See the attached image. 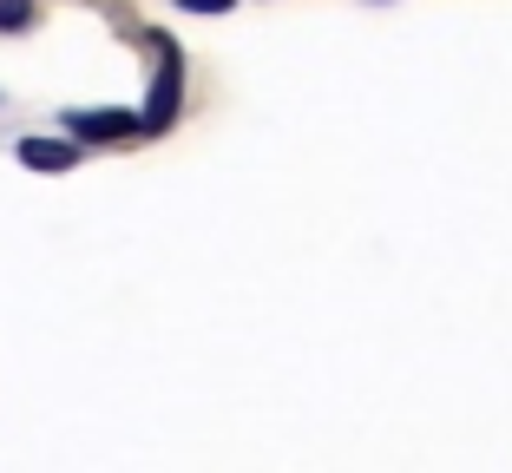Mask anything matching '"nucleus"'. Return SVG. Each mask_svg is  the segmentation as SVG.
Listing matches in <instances>:
<instances>
[{"instance_id": "f257e3e1", "label": "nucleus", "mask_w": 512, "mask_h": 473, "mask_svg": "<svg viewBox=\"0 0 512 473\" xmlns=\"http://www.w3.org/2000/svg\"><path fill=\"white\" fill-rule=\"evenodd\" d=\"M184 92H191V73H184V46L171 33H151V86H145V112H138V132L158 138L184 119Z\"/></svg>"}, {"instance_id": "f03ea898", "label": "nucleus", "mask_w": 512, "mask_h": 473, "mask_svg": "<svg viewBox=\"0 0 512 473\" xmlns=\"http://www.w3.org/2000/svg\"><path fill=\"white\" fill-rule=\"evenodd\" d=\"M60 125H66V138H79V145H86V152H92V145H125V138H145V132H138V112H112V106H99V112H92V106H73Z\"/></svg>"}, {"instance_id": "7ed1b4c3", "label": "nucleus", "mask_w": 512, "mask_h": 473, "mask_svg": "<svg viewBox=\"0 0 512 473\" xmlns=\"http://www.w3.org/2000/svg\"><path fill=\"white\" fill-rule=\"evenodd\" d=\"M14 158L27 171H53V178H60V171H79V165H86V145H79V138H66V132H27L14 145Z\"/></svg>"}, {"instance_id": "20e7f679", "label": "nucleus", "mask_w": 512, "mask_h": 473, "mask_svg": "<svg viewBox=\"0 0 512 473\" xmlns=\"http://www.w3.org/2000/svg\"><path fill=\"white\" fill-rule=\"evenodd\" d=\"M40 27V0H0V33H33Z\"/></svg>"}, {"instance_id": "39448f33", "label": "nucleus", "mask_w": 512, "mask_h": 473, "mask_svg": "<svg viewBox=\"0 0 512 473\" xmlns=\"http://www.w3.org/2000/svg\"><path fill=\"white\" fill-rule=\"evenodd\" d=\"M184 14H230V7H237V0H178Z\"/></svg>"}]
</instances>
